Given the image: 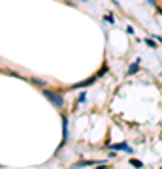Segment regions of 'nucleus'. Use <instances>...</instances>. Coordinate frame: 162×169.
<instances>
[{
    "label": "nucleus",
    "instance_id": "obj_4",
    "mask_svg": "<svg viewBox=\"0 0 162 169\" xmlns=\"http://www.w3.org/2000/svg\"><path fill=\"white\" fill-rule=\"evenodd\" d=\"M130 163H132L134 167H143V163H142L140 160H136V158H132V160H130Z\"/></svg>",
    "mask_w": 162,
    "mask_h": 169
},
{
    "label": "nucleus",
    "instance_id": "obj_7",
    "mask_svg": "<svg viewBox=\"0 0 162 169\" xmlns=\"http://www.w3.org/2000/svg\"><path fill=\"white\" fill-rule=\"evenodd\" d=\"M104 19H106V21H107V23H113V15H111V13H107V15H106V17H104Z\"/></svg>",
    "mask_w": 162,
    "mask_h": 169
},
{
    "label": "nucleus",
    "instance_id": "obj_3",
    "mask_svg": "<svg viewBox=\"0 0 162 169\" xmlns=\"http://www.w3.org/2000/svg\"><path fill=\"white\" fill-rule=\"evenodd\" d=\"M138 70H140V60H138V62H134L130 68H128V75H132V74H136V71Z\"/></svg>",
    "mask_w": 162,
    "mask_h": 169
},
{
    "label": "nucleus",
    "instance_id": "obj_1",
    "mask_svg": "<svg viewBox=\"0 0 162 169\" xmlns=\"http://www.w3.org/2000/svg\"><path fill=\"white\" fill-rule=\"evenodd\" d=\"M43 96H45V98H47L55 107H62V104H64V98H62L60 94L53 92V90H47V88H45V90H43Z\"/></svg>",
    "mask_w": 162,
    "mask_h": 169
},
{
    "label": "nucleus",
    "instance_id": "obj_2",
    "mask_svg": "<svg viewBox=\"0 0 162 169\" xmlns=\"http://www.w3.org/2000/svg\"><path fill=\"white\" fill-rule=\"evenodd\" d=\"M111 149H113V150H126V152H130V147H128L126 143H119V145H113Z\"/></svg>",
    "mask_w": 162,
    "mask_h": 169
},
{
    "label": "nucleus",
    "instance_id": "obj_8",
    "mask_svg": "<svg viewBox=\"0 0 162 169\" xmlns=\"http://www.w3.org/2000/svg\"><path fill=\"white\" fill-rule=\"evenodd\" d=\"M147 2H149V4H155V0H147Z\"/></svg>",
    "mask_w": 162,
    "mask_h": 169
},
{
    "label": "nucleus",
    "instance_id": "obj_6",
    "mask_svg": "<svg viewBox=\"0 0 162 169\" xmlns=\"http://www.w3.org/2000/svg\"><path fill=\"white\" fill-rule=\"evenodd\" d=\"M145 43H147L149 47H156V43H155V41H153L151 38H147V40H145Z\"/></svg>",
    "mask_w": 162,
    "mask_h": 169
},
{
    "label": "nucleus",
    "instance_id": "obj_9",
    "mask_svg": "<svg viewBox=\"0 0 162 169\" xmlns=\"http://www.w3.org/2000/svg\"><path fill=\"white\" fill-rule=\"evenodd\" d=\"M83 2H87V0H83Z\"/></svg>",
    "mask_w": 162,
    "mask_h": 169
},
{
    "label": "nucleus",
    "instance_id": "obj_5",
    "mask_svg": "<svg viewBox=\"0 0 162 169\" xmlns=\"http://www.w3.org/2000/svg\"><path fill=\"white\" fill-rule=\"evenodd\" d=\"M30 81H32V83H36V85H40V87H43V85H45V81H42V79H34V77H32Z\"/></svg>",
    "mask_w": 162,
    "mask_h": 169
}]
</instances>
